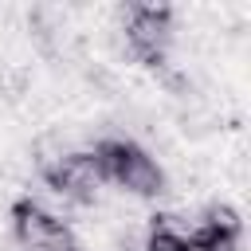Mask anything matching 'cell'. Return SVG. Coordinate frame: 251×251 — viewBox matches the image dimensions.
<instances>
[{
    "label": "cell",
    "mask_w": 251,
    "mask_h": 251,
    "mask_svg": "<svg viewBox=\"0 0 251 251\" xmlns=\"http://www.w3.org/2000/svg\"><path fill=\"white\" fill-rule=\"evenodd\" d=\"M200 231H204V235L239 239L243 224H239V212H235L231 204H208V208H204V220H200Z\"/></svg>",
    "instance_id": "5"
},
{
    "label": "cell",
    "mask_w": 251,
    "mask_h": 251,
    "mask_svg": "<svg viewBox=\"0 0 251 251\" xmlns=\"http://www.w3.org/2000/svg\"><path fill=\"white\" fill-rule=\"evenodd\" d=\"M180 243H184V235L169 224V216H157V224L145 235V251H180Z\"/></svg>",
    "instance_id": "6"
},
{
    "label": "cell",
    "mask_w": 251,
    "mask_h": 251,
    "mask_svg": "<svg viewBox=\"0 0 251 251\" xmlns=\"http://www.w3.org/2000/svg\"><path fill=\"white\" fill-rule=\"evenodd\" d=\"M43 180L59 192V196H71L78 204L94 200L98 184H102V169L94 161V153H67L51 165H43Z\"/></svg>",
    "instance_id": "4"
},
{
    "label": "cell",
    "mask_w": 251,
    "mask_h": 251,
    "mask_svg": "<svg viewBox=\"0 0 251 251\" xmlns=\"http://www.w3.org/2000/svg\"><path fill=\"white\" fill-rule=\"evenodd\" d=\"M94 161L102 169V180H114L137 196H161L165 192V173L161 165L133 141H118V137H106L94 145Z\"/></svg>",
    "instance_id": "1"
},
{
    "label": "cell",
    "mask_w": 251,
    "mask_h": 251,
    "mask_svg": "<svg viewBox=\"0 0 251 251\" xmlns=\"http://www.w3.org/2000/svg\"><path fill=\"white\" fill-rule=\"evenodd\" d=\"M180 251H212V243L196 231V235H184V243H180Z\"/></svg>",
    "instance_id": "7"
},
{
    "label": "cell",
    "mask_w": 251,
    "mask_h": 251,
    "mask_svg": "<svg viewBox=\"0 0 251 251\" xmlns=\"http://www.w3.org/2000/svg\"><path fill=\"white\" fill-rule=\"evenodd\" d=\"M12 227H16V239L31 251H75L71 227L59 216H51L47 208H39L35 200L12 204Z\"/></svg>",
    "instance_id": "3"
},
{
    "label": "cell",
    "mask_w": 251,
    "mask_h": 251,
    "mask_svg": "<svg viewBox=\"0 0 251 251\" xmlns=\"http://www.w3.org/2000/svg\"><path fill=\"white\" fill-rule=\"evenodd\" d=\"M169 35H173V8L169 4H129L126 8V43L145 67L165 63Z\"/></svg>",
    "instance_id": "2"
}]
</instances>
